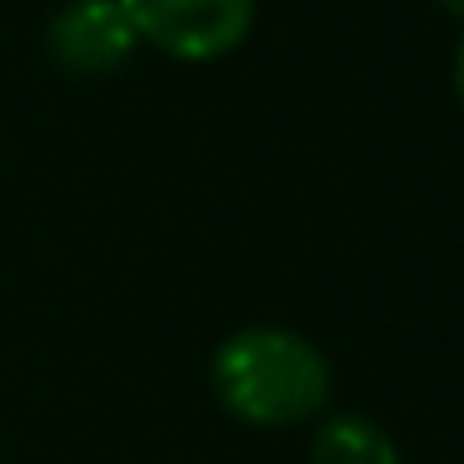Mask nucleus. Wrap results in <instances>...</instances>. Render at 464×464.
<instances>
[{"mask_svg":"<svg viewBox=\"0 0 464 464\" xmlns=\"http://www.w3.org/2000/svg\"><path fill=\"white\" fill-rule=\"evenodd\" d=\"M310 464H400L394 440L364 414H320Z\"/></svg>","mask_w":464,"mask_h":464,"instance_id":"20e7f679","label":"nucleus"},{"mask_svg":"<svg viewBox=\"0 0 464 464\" xmlns=\"http://www.w3.org/2000/svg\"><path fill=\"white\" fill-rule=\"evenodd\" d=\"M135 45L140 35L121 0H61L45 21V55L71 81L115 75L135 55Z\"/></svg>","mask_w":464,"mask_h":464,"instance_id":"7ed1b4c3","label":"nucleus"},{"mask_svg":"<svg viewBox=\"0 0 464 464\" xmlns=\"http://www.w3.org/2000/svg\"><path fill=\"white\" fill-rule=\"evenodd\" d=\"M135 35L175 61L230 55L255 25V0H121Z\"/></svg>","mask_w":464,"mask_h":464,"instance_id":"f03ea898","label":"nucleus"},{"mask_svg":"<svg viewBox=\"0 0 464 464\" xmlns=\"http://www.w3.org/2000/svg\"><path fill=\"white\" fill-rule=\"evenodd\" d=\"M434 5H440V11H450V15H459V21H464V0H434Z\"/></svg>","mask_w":464,"mask_h":464,"instance_id":"423d86ee","label":"nucleus"},{"mask_svg":"<svg viewBox=\"0 0 464 464\" xmlns=\"http://www.w3.org/2000/svg\"><path fill=\"white\" fill-rule=\"evenodd\" d=\"M454 95H459V105H464V41H459V51H454Z\"/></svg>","mask_w":464,"mask_h":464,"instance_id":"39448f33","label":"nucleus"},{"mask_svg":"<svg viewBox=\"0 0 464 464\" xmlns=\"http://www.w3.org/2000/svg\"><path fill=\"white\" fill-rule=\"evenodd\" d=\"M210 390L220 410L255 430H290L320 420L330 404V360L285 324H245L210 354Z\"/></svg>","mask_w":464,"mask_h":464,"instance_id":"f257e3e1","label":"nucleus"}]
</instances>
